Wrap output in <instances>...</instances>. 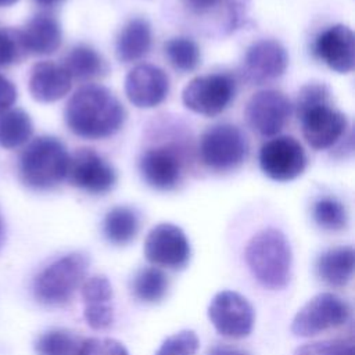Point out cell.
<instances>
[{
	"label": "cell",
	"instance_id": "1",
	"mask_svg": "<svg viewBox=\"0 0 355 355\" xmlns=\"http://www.w3.org/2000/svg\"><path fill=\"white\" fill-rule=\"evenodd\" d=\"M128 112L119 98L105 86L87 83L67 101L64 119L68 129L85 140H103L118 133Z\"/></svg>",
	"mask_w": 355,
	"mask_h": 355
},
{
	"label": "cell",
	"instance_id": "2",
	"mask_svg": "<svg viewBox=\"0 0 355 355\" xmlns=\"http://www.w3.org/2000/svg\"><path fill=\"white\" fill-rule=\"evenodd\" d=\"M293 110L309 147L318 151L343 147L349 129L348 118L334 107L333 93L324 82L305 83L297 94Z\"/></svg>",
	"mask_w": 355,
	"mask_h": 355
},
{
	"label": "cell",
	"instance_id": "3",
	"mask_svg": "<svg viewBox=\"0 0 355 355\" xmlns=\"http://www.w3.org/2000/svg\"><path fill=\"white\" fill-rule=\"evenodd\" d=\"M166 136L161 132L164 140H155L143 148L137 158V169L143 182L154 190H175L184 179L191 164L194 150L190 133L180 126H166Z\"/></svg>",
	"mask_w": 355,
	"mask_h": 355
},
{
	"label": "cell",
	"instance_id": "4",
	"mask_svg": "<svg viewBox=\"0 0 355 355\" xmlns=\"http://www.w3.org/2000/svg\"><path fill=\"white\" fill-rule=\"evenodd\" d=\"M244 258L252 276L269 290L287 286L291 276V247L286 234L276 227L257 232L245 245Z\"/></svg>",
	"mask_w": 355,
	"mask_h": 355
},
{
	"label": "cell",
	"instance_id": "5",
	"mask_svg": "<svg viewBox=\"0 0 355 355\" xmlns=\"http://www.w3.org/2000/svg\"><path fill=\"white\" fill-rule=\"evenodd\" d=\"M69 153L53 136L35 137L19 155L18 172L22 183L35 190H50L67 178Z\"/></svg>",
	"mask_w": 355,
	"mask_h": 355
},
{
	"label": "cell",
	"instance_id": "6",
	"mask_svg": "<svg viewBox=\"0 0 355 355\" xmlns=\"http://www.w3.org/2000/svg\"><path fill=\"white\" fill-rule=\"evenodd\" d=\"M250 151L245 133L229 122L208 126L200 136L196 153L198 161L212 172H232L239 169Z\"/></svg>",
	"mask_w": 355,
	"mask_h": 355
},
{
	"label": "cell",
	"instance_id": "7",
	"mask_svg": "<svg viewBox=\"0 0 355 355\" xmlns=\"http://www.w3.org/2000/svg\"><path fill=\"white\" fill-rule=\"evenodd\" d=\"M89 259L80 252H71L44 268L35 279L33 294L44 305H62L82 284Z\"/></svg>",
	"mask_w": 355,
	"mask_h": 355
},
{
	"label": "cell",
	"instance_id": "8",
	"mask_svg": "<svg viewBox=\"0 0 355 355\" xmlns=\"http://www.w3.org/2000/svg\"><path fill=\"white\" fill-rule=\"evenodd\" d=\"M236 78L229 72H212L193 78L182 90L183 105L194 114L216 116L234 100Z\"/></svg>",
	"mask_w": 355,
	"mask_h": 355
},
{
	"label": "cell",
	"instance_id": "9",
	"mask_svg": "<svg viewBox=\"0 0 355 355\" xmlns=\"http://www.w3.org/2000/svg\"><path fill=\"white\" fill-rule=\"evenodd\" d=\"M252 0H178L187 18L200 26L212 28L220 36H229L248 21Z\"/></svg>",
	"mask_w": 355,
	"mask_h": 355
},
{
	"label": "cell",
	"instance_id": "10",
	"mask_svg": "<svg viewBox=\"0 0 355 355\" xmlns=\"http://www.w3.org/2000/svg\"><path fill=\"white\" fill-rule=\"evenodd\" d=\"M258 162L265 176L284 183L301 176L308 159L302 144L295 137L277 135L261 146Z\"/></svg>",
	"mask_w": 355,
	"mask_h": 355
},
{
	"label": "cell",
	"instance_id": "11",
	"mask_svg": "<svg viewBox=\"0 0 355 355\" xmlns=\"http://www.w3.org/2000/svg\"><path fill=\"white\" fill-rule=\"evenodd\" d=\"M349 313L351 309L347 301L333 293H320L298 309L290 329L297 337L316 336L344 324Z\"/></svg>",
	"mask_w": 355,
	"mask_h": 355
},
{
	"label": "cell",
	"instance_id": "12",
	"mask_svg": "<svg viewBox=\"0 0 355 355\" xmlns=\"http://www.w3.org/2000/svg\"><path fill=\"white\" fill-rule=\"evenodd\" d=\"M68 183L89 194H105L118 180L115 168L94 148L82 147L69 155Z\"/></svg>",
	"mask_w": 355,
	"mask_h": 355
},
{
	"label": "cell",
	"instance_id": "13",
	"mask_svg": "<svg viewBox=\"0 0 355 355\" xmlns=\"http://www.w3.org/2000/svg\"><path fill=\"white\" fill-rule=\"evenodd\" d=\"M293 112L290 98L277 89H262L254 93L245 105V119L252 130L263 137L277 136Z\"/></svg>",
	"mask_w": 355,
	"mask_h": 355
},
{
	"label": "cell",
	"instance_id": "14",
	"mask_svg": "<svg viewBox=\"0 0 355 355\" xmlns=\"http://www.w3.org/2000/svg\"><path fill=\"white\" fill-rule=\"evenodd\" d=\"M208 319L215 330L229 338L247 337L254 326V309L241 294L223 290L208 305Z\"/></svg>",
	"mask_w": 355,
	"mask_h": 355
},
{
	"label": "cell",
	"instance_id": "15",
	"mask_svg": "<svg viewBox=\"0 0 355 355\" xmlns=\"http://www.w3.org/2000/svg\"><path fill=\"white\" fill-rule=\"evenodd\" d=\"M287 65L288 54L279 40L259 39L248 46L240 73L251 85H263L283 76Z\"/></svg>",
	"mask_w": 355,
	"mask_h": 355
},
{
	"label": "cell",
	"instance_id": "16",
	"mask_svg": "<svg viewBox=\"0 0 355 355\" xmlns=\"http://www.w3.org/2000/svg\"><path fill=\"white\" fill-rule=\"evenodd\" d=\"M144 255L154 265L180 269L190 259V243L184 232L173 223H158L144 241Z\"/></svg>",
	"mask_w": 355,
	"mask_h": 355
},
{
	"label": "cell",
	"instance_id": "17",
	"mask_svg": "<svg viewBox=\"0 0 355 355\" xmlns=\"http://www.w3.org/2000/svg\"><path fill=\"white\" fill-rule=\"evenodd\" d=\"M169 76L153 64L135 65L125 78V94L137 108H154L164 103L169 93Z\"/></svg>",
	"mask_w": 355,
	"mask_h": 355
},
{
	"label": "cell",
	"instance_id": "18",
	"mask_svg": "<svg viewBox=\"0 0 355 355\" xmlns=\"http://www.w3.org/2000/svg\"><path fill=\"white\" fill-rule=\"evenodd\" d=\"M313 54L337 73H349L355 67V36L349 26L334 24L313 42Z\"/></svg>",
	"mask_w": 355,
	"mask_h": 355
},
{
	"label": "cell",
	"instance_id": "19",
	"mask_svg": "<svg viewBox=\"0 0 355 355\" xmlns=\"http://www.w3.org/2000/svg\"><path fill=\"white\" fill-rule=\"evenodd\" d=\"M28 86L31 96L36 101L54 103L69 93L72 79L61 64L39 61L31 69Z\"/></svg>",
	"mask_w": 355,
	"mask_h": 355
},
{
	"label": "cell",
	"instance_id": "20",
	"mask_svg": "<svg viewBox=\"0 0 355 355\" xmlns=\"http://www.w3.org/2000/svg\"><path fill=\"white\" fill-rule=\"evenodd\" d=\"M29 54L49 55L62 43V29L58 19L49 11L35 14L21 29Z\"/></svg>",
	"mask_w": 355,
	"mask_h": 355
},
{
	"label": "cell",
	"instance_id": "21",
	"mask_svg": "<svg viewBox=\"0 0 355 355\" xmlns=\"http://www.w3.org/2000/svg\"><path fill=\"white\" fill-rule=\"evenodd\" d=\"M153 46V28L148 19L135 17L125 22L115 39V55L119 62L143 60Z\"/></svg>",
	"mask_w": 355,
	"mask_h": 355
},
{
	"label": "cell",
	"instance_id": "22",
	"mask_svg": "<svg viewBox=\"0 0 355 355\" xmlns=\"http://www.w3.org/2000/svg\"><path fill=\"white\" fill-rule=\"evenodd\" d=\"M72 80L89 82L110 72L107 60L92 46L79 43L69 49L61 64Z\"/></svg>",
	"mask_w": 355,
	"mask_h": 355
},
{
	"label": "cell",
	"instance_id": "23",
	"mask_svg": "<svg viewBox=\"0 0 355 355\" xmlns=\"http://www.w3.org/2000/svg\"><path fill=\"white\" fill-rule=\"evenodd\" d=\"M355 252L351 245L334 247L319 255L316 273L322 282L331 287L345 286L354 273Z\"/></svg>",
	"mask_w": 355,
	"mask_h": 355
},
{
	"label": "cell",
	"instance_id": "24",
	"mask_svg": "<svg viewBox=\"0 0 355 355\" xmlns=\"http://www.w3.org/2000/svg\"><path fill=\"white\" fill-rule=\"evenodd\" d=\"M140 227V216L136 209L126 205L111 208L103 220V233L105 239L116 245L130 243Z\"/></svg>",
	"mask_w": 355,
	"mask_h": 355
},
{
	"label": "cell",
	"instance_id": "25",
	"mask_svg": "<svg viewBox=\"0 0 355 355\" xmlns=\"http://www.w3.org/2000/svg\"><path fill=\"white\" fill-rule=\"evenodd\" d=\"M33 133V123L24 110L10 108L0 114V147L12 150L25 144Z\"/></svg>",
	"mask_w": 355,
	"mask_h": 355
},
{
	"label": "cell",
	"instance_id": "26",
	"mask_svg": "<svg viewBox=\"0 0 355 355\" xmlns=\"http://www.w3.org/2000/svg\"><path fill=\"white\" fill-rule=\"evenodd\" d=\"M164 54L171 67L180 73L193 72L201 64L200 46L189 36L168 39L164 43Z\"/></svg>",
	"mask_w": 355,
	"mask_h": 355
},
{
	"label": "cell",
	"instance_id": "27",
	"mask_svg": "<svg viewBox=\"0 0 355 355\" xmlns=\"http://www.w3.org/2000/svg\"><path fill=\"white\" fill-rule=\"evenodd\" d=\"M168 276L155 266L140 269L132 280V291L144 302H158L168 291Z\"/></svg>",
	"mask_w": 355,
	"mask_h": 355
},
{
	"label": "cell",
	"instance_id": "28",
	"mask_svg": "<svg viewBox=\"0 0 355 355\" xmlns=\"http://www.w3.org/2000/svg\"><path fill=\"white\" fill-rule=\"evenodd\" d=\"M315 223L327 232H340L348 223V214L344 204L331 196H322L312 204Z\"/></svg>",
	"mask_w": 355,
	"mask_h": 355
},
{
	"label": "cell",
	"instance_id": "29",
	"mask_svg": "<svg viewBox=\"0 0 355 355\" xmlns=\"http://www.w3.org/2000/svg\"><path fill=\"white\" fill-rule=\"evenodd\" d=\"M82 341L69 330L54 329L36 340L35 349L37 355H78Z\"/></svg>",
	"mask_w": 355,
	"mask_h": 355
},
{
	"label": "cell",
	"instance_id": "30",
	"mask_svg": "<svg viewBox=\"0 0 355 355\" xmlns=\"http://www.w3.org/2000/svg\"><path fill=\"white\" fill-rule=\"evenodd\" d=\"M28 55L21 29L0 28V68L19 64Z\"/></svg>",
	"mask_w": 355,
	"mask_h": 355
},
{
	"label": "cell",
	"instance_id": "31",
	"mask_svg": "<svg viewBox=\"0 0 355 355\" xmlns=\"http://www.w3.org/2000/svg\"><path fill=\"white\" fill-rule=\"evenodd\" d=\"M294 355H355L354 337L308 343L298 347Z\"/></svg>",
	"mask_w": 355,
	"mask_h": 355
},
{
	"label": "cell",
	"instance_id": "32",
	"mask_svg": "<svg viewBox=\"0 0 355 355\" xmlns=\"http://www.w3.org/2000/svg\"><path fill=\"white\" fill-rule=\"evenodd\" d=\"M200 341L193 330H180L166 337L155 355H196Z\"/></svg>",
	"mask_w": 355,
	"mask_h": 355
},
{
	"label": "cell",
	"instance_id": "33",
	"mask_svg": "<svg viewBox=\"0 0 355 355\" xmlns=\"http://www.w3.org/2000/svg\"><path fill=\"white\" fill-rule=\"evenodd\" d=\"M80 293L85 304H108L112 298L111 283L103 275H94L83 282Z\"/></svg>",
	"mask_w": 355,
	"mask_h": 355
},
{
	"label": "cell",
	"instance_id": "34",
	"mask_svg": "<svg viewBox=\"0 0 355 355\" xmlns=\"http://www.w3.org/2000/svg\"><path fill=\"white\" fill-rule=\"evenodd\" d=\"M78 355H129L122 343L108 337L83 340Z\"/></svg>",
	"mask_w": 355,
	"mask_h": 355
},
{
	"label": "cell",
	"instance_id": "35",
	"mask_svg": "<svg viewBox=\"0 0 355 355\" xmlns=\"http://www.w3.org/2000/svg\"><path fill=\"white\" fill-rule=\"evenodd\" d=\"M86 323L94 330H103L111 326L114 320L112 306L108 304H85Z\"/></svg>",
	"mask_w": 355,
	"mask_h": 355
},
{
	"label": "cell",
	"instance_id": "36",
	"mask_svg": "<svg viewBox=\"0 0 355 355\" xmlns=\"http://www.w3.org/2000/svg\"><path fill=\"white\" fill-rule=\"evenodd\" d=\"M17 100V89L11 80L0 75V114L10 110Z\"/></svg>",
	"mask_w": 355,
	"mask_h": 355
},
{
	"label": "cell",
	"instance_id": "37",
	"mask_svg": "<svg viewBox=\"0 0 355 355\" xmlns=\"http://www.w3.org/2000/svg\"><path fill=\"white\" fill-rule=\"evenodd\" d=\"M207 355H250L248 352L240 349V348H236V347H232V345H225V344H215L212 345Z\"/></svg>",
	"mask_w": 355,
	"mask_h": 355
},
{
	"label": "cell",
	"instance_id": "38",
	"mask_svg": "<svg viewBox=\"0 0 355 355\" xmlns=\"http://www.w3.org/2000/svg\"><path fill=\"white\" fill-rule=\"evenodd\" d=\"M36 6L42 7V8H46V10H50V8H54V7H58L61 6L65 0H32Z\"/></svg>",
	"mask_w": 355,
	"mask_h": 355
},
{
	"label": "cell",
	"instance_id": "39",
	"mask_svg": "<svg viewBox=\"0 0 355 355\" xmlns=\"http://www.w3.org/2000/svg\"><path fill=\"white\" fill-rule=\"evenodd\" d=\"M4 243V225H3V219L0 216V248L3 247Z\"/></svg>",
	"mask_w": 355,
	"mask_h": 355
},
{
	"label": "cell",
	"instance_id": "40",
	"mask_svg": "<svg viewBox=\"0 0 355 355\" xmlns=\"http://www.w3.org/2000/svg\"><path fill=\"white\" fill-rule=\"evenodd\" d=\"M18 0H0V7H10L15 4Z\"/></svg>",
	"mask_w": 355,
	"mask_h": 355
}]
</instances>
